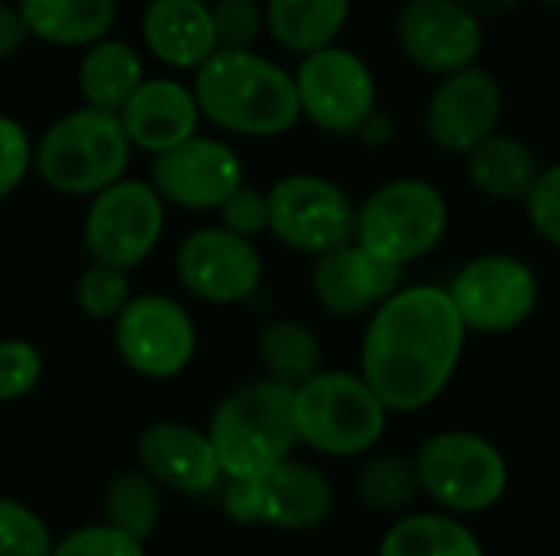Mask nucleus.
Listing matches in <instances>:
<instances>
[{
    "label": "nucleus",
    "mask_w": 560,
    "mask_h": 556,
    "mask_svg": "<svg viewBox=\"0 0 560 556\" xmlns=\"http://www.w3.org/2000/svg\"><path fill=\"white\" fill-rule=\"evenodd\" d=\"M466 334L469 328L446 288H397L374 308L361 347V377L390 413H417L453 380Z\"/></svg>",
    "instance_id": "f257e3e1"
},
{
    "label": "nucleus",
    "mask_w": 560,
    "mask_h": 556,
    "mask_svg": "<svg viewBox=\"0 0 560 556\" xmlns=\"http://www.w3.org/2000/svg\"><path fill=\"white\" fill-rule=\"evenodd\" d=\"M194 95L203 118L246 138L285 134L302 118L295 75L253 49H217L197 69Z\"/></svg>",
    "instance_id": "f03ea898"
},
{
    "label": "nucleus",
    "mask_w": 560,
    "mask_h": 556,
    "mask_svg": "<svg viewBox=\"0 0 560 556\" xmlns=\"http://www.w3.org/2000/svg\"><path fill=\"white\" fill-rule=\"evenodd\" d=\"M131 147L118 111L85 105L49 125L33 151V167L56 193L95 197L125 177Z\"/></svg>",
    "instance_id": "7ed1b4c3"
},
{
    "label": "nucleus",
    "mask_w": 560,
    "mask_h": 556,
    "mask_svg": "<svg viewBox=\"0 0 560 556\" xmlns=\"http://www.w3.org/2000/svg\"><path fill=\"white\" fill-rule=\"evenodd\" d=\"M295 387L259 380L230 393L210 423V439L226 478H253L285 462L299 442Z\"/></svg>",
    "instance_id": "20e7f679"
},
{
    "label": "nucleus",
    "mask_w": 560,
    "mask_h": 556,
    "mask_svg": "<svg viewBox=\"0 0 560 556\" xmlns=\"http://www.w3.org/2000/svg\"><path fill=\"white\" fill-rule=\"evenodd\" d=\"M299 442L322 456L351 459L371 452L387 429V406L361 374L318 370L295 387Z\"/></svg>",
    "instance_id": "39448f33"
},
{
    "label": "nucleus",
    "mask_w": 560,
    "mask_h": 556,
    "mask_svg": "<svg viewBox=\"0 0 560 556\" xmlns=\"http://www.w3.org/2000/svg\"><path fill=\"white\" fill-rule=\"evenodd\" d=\"M446 226H450L446 197L430 180L397 177L377 187L358 206L354 239L368 246L374 256L404 269L430 256L443 242Z\"/></svg>",
    "instance_id": "423d86ee"
},
{
    "label": "nucleus",
    "mask_w": 560,
    "mask_h": 556,
    "mask_svg": "<svg viewBox=\"0 0 560 556\" xmlns=\"http://www.w3.org/2000/svg\"><path fill=\"white\" fill-rule=\"evenodd\" d=\"M417 472L423 492L450 514H482L509 492L505 456L466 429L430 436L417 452Z\"/></svg>",
    "instance_id": "0eeeda50"
},
{
    "label": "nucleus",
    "mask_w": 560,
    "mask_h": 556,
    "mask_svg": "<svg viewBox=\"0 0 560 556\" xmlns=\"http://www.w3.org/2000/svg\"><path fill=\"white\" fill-rule=\"evenodd\" d=\"M358 206L318 174H289L269 187V233L305 256H325L354 239Z\"/></svg>",
    "instance_id": "6e6552de"
},
{
    "label": "nucleus",
    "mask_w": 560,
    "mask_h": 556,
    "mask_svg": "<svg viewBox=\"0 0 560 556\" xmlns=\"http://www.w3.org/2000/svg\"><path fill=\"white\" fill-rule=\"evenodd\" d=\"M223 508L240 524H269L279 531H305L328 521L335 508L331 482L302 462H279L253 478H230Z\"/></svg>",
    "instance_id": "1a4fd4ad"
},
{
    "label": "nucleus",
    "mask_w": 560,
    "mask_h": 556,
    "mask_svg": "<svg viewBox=\"0 0 560 556\" xmlns=\"http://www.w3.org/2000/svg\"><path fill=\"white\" fill-rule=\"evenodd\" d=\"M295 88L302 115L328 134L361 131L377 108V82L371 66L354 49L335 43L302 56Z\"/></svg>",
    "instance_id": "9d476101"
},
{
    "label": "nucleus",
    "mask_w": 560,
    "mask_h": 556,
    "mask_svg": "<svg viewBox=\"0 0 560 556\" xmlns=\"http://www.w3.org/2000/svg\"><path fill=\"white\" fill-rule=\"evenodd\" d=\"M161 229H164V200L154 190V184L121 177L118 184L92 197L82 239L92 262H105L131 272L154 252Z\"/></svg>",
    "instance_id": "9b49d317"
},
{
    "label": "nucleus",
    "mask_w": 560,
    "mask_h": 556,
    "mask_svg": "<svg viewBox=\"0 0 560 556\" xmlns=\"http://www.w3.org/2000/svg\"><path fill=\"white\" fill-rule=\"evenodd\" d=\"M469 331L509 334L538 308V275L515 256H479L446 288Z\"/></svg>",
    "instance_id": "f8f14e48"
},
{
    "label": "nucleus",
    "mask_w": 560,
    "mask_h": 556,
    "mask_svg": "<svg viewBox=\"0 0 560 556\" xmlns=\"http://www.w3.org/2000/svg\"><path fill=\"white\" fill-rule=\"evenodd\" d=\"M115 347L135 374L171 380L194 360L197 328L180 301L167 295H131L115 318Z\"/></svg>",
    "instance_id": "ddd939ff"
},
{
    "label": "nucleus",
    "mask_w": 560,
    "mask_h": 556,
    "mask_svg": "<svg viewBox=\"0 0 560 556\" xmlns=\"http://www.w3.org/2000/svg\"><path fill=\"white\" fill-rule=\"evenodd\" d=\"M404 56L433 75L476 66L482 52V16L466 0H410L397 16Z\"/></svg>",
    "instance_id": "4468645a"
},
{
    "label": "nucleus",
    "mask_w": 560,
    "mask_h": 556,
    "mask_svg": "<svg viewBox=\"0 0 560 556\" xmlns=\"http://www.w3.org/2000/svg\"><path fill=\"white\" fill-rule=\"evenodd\" d=\"M177 279L210 305H236L259 288L262 256L253 239L226 226H203L180 242Z\"/></svg>",
    "instance_id": "2eb2a0df"
},
{
    "label": "nucleus",
    "mask_w": 560,
    "mask_h": 556,
    "mask_svg": "<svg viewBox=\"0 0 560 556\" xmlns=\"http://www.w3.org/2000/svg\"><path fill=\"white\" fill-rule=\"evenodd\" d=\"M151 184L161 200L184 210H220L226 197L243 187V164L236 151L217 138L194 134L151 164Z\"/></svg>",
    "instance_id": "dca6fc26"
},
{
    "label": "nucleus",
    "mask_w": 560,
    "mask_h": 556,
    "mask_svg": "<svg viewBox=\"0 0 560 556\" xmlns=\"http://www.w3.org/2000/svg\"><path fill=\"white\" fill-rule=\"evenodd\" d=\"M502 85L489 69L469 66L443 75L427 105V131L450 154H469L499 131Z\"/></svg>",
    "instance_id": "f3484780"
},
{
    "label": "nucleus",
    "mask_w": 560,
    "mask_h": 556,
    "mask_svg": "<svg viewBox=\"0 0 560 556\" xmlns=\"http://www.w3.org/2000/svg\"><path fill=\"white\" fill-rule=\"evenodd\" d=\"M404 269L374 256L358 239L318 256L312 272V292L318 305L335 318H354L381 308L400 288Z\"/></svg>",
    "instance_id": "a211bd4d"
},
{
    "label": "nucleus",
    "mask_w": 560,
    "mask_h": 556,
    "mask_svg": "<svg viewBox=\"0 0 560 556\" xmlns=\"http://www.w3.org/2000/svg\"><path fill=\"white\" fill-rule=\"evenodd\" d=\"M138 459L154 482L184 495H203L223 478V465L210 433L184 423L148 426L138 442Z\"/></svg>",
    "instance_id": "6ab92c4d"
},
{
    "label": "nucleus",
    "mask_w": 560,
    "mask_h": 556,
    "mask_svg": "<svg viewBox=\"0 0 560 556\" xmlns=\"http://www.w3.org/2000/svg\"><path fill=\"white\" fill-rule=\"evenodd\" d=\"M118 115L131 144L151 154L194 138L203 118L194 88L174 79H144Z\"/></svg>",
    "instance_id": "aec40b11"
},
{
    "label": "nucleus",
    "mask_w": 560,
    "mask_h": 556,
    "mask_svg": "<svg viewBox=\"0 0 560 556\" xmlns=\"http://www.w3.org/2000/svg\"><path fill=\"white\" fill-rule=\"evenodd\" d=\"M148 49L174 69H200L217 52L210 3L203 0H151L141 16Z\"/></svg>",
    "instance_id": "412c9836"
},
{
    "label": "nucleus",
    "mask_w": 560,
    "mask_h": 556,
    "mask_svg": "<svg viewBox=\"0 0 560 556\" xmlns=\"http://www.w3.org/2000/svg\"><path fill=\"white\" fill-rule=\"evenodd\" d=\"M466 157L472 187L492 200H525L541 174L538 154L522 138L502 131L489 134Z\"/></svg>",
    "instance_id": "4be33fe9"
},
{
    "label": "nucleus",
    "mask_w": 560,
    "mask_h": 556,
    "mask_svg": "<svg viewBox=\"0 0 560 556\" xmlns=\"http://www.w3.org/2000/svg\"><path fill=\"white\" fill-rule=\"evenodd\" d=\"M30 36L52 46H92L115 23V0H20Z\"/></svg>",
    "instance_id": "5701e85b"
},
{
    "label": "nucleus",
    "mask_w": 560,
    "mask_h": 556,
    "mask_svg": "<svg viewBox=\"0 0 560 556\" xmlns=\"http://www.w3.org/2000/svg\"><path fill=\"white\" fill-rule=\"evenodd\" d=\"M266 29L272 39L299 56L325 49L348 23L351 0H266Z\"/></svg>",
    "instance_id": "b1692460"
},
{
    "label": "nucleus",
    "mask_w": 560,
    "mask_h": 556,
    "mask_svg": "<svg viewBox=\"0 0 560 556\" xmlns=\"http://www.w3.org/2000/svg\"><path fill=\"white\" fill-rule=\"evenodd\" d=\"M144 82L138 52L121 39H98L79 62V92L85 105L102 111H121Z\"/></svg>",
    "instance_id": "393cba45"
},
{
    "label": "nucleus",
    "mask_w": 560,
    "mask_h": 556,
    "mask_svg": "<svg viewBox=\"0 0 560 556\" xmlns=\"http://www.w3.org/2000/svg\"><path fill=\"white\" fill-rule=\"evenodd\" d=\"M377 556H486V551L453 514H407L387 528Z\"/></svg>",
    "instance_id": "a878e982"
},
{
    "label": "nucleus",
    "mask_w": 560,
    "mask_h": 556,
    "mask_svg": "<svg viewBox=\"0 0 560 556\" xmlns=\"http://www.w3.org/2000/svg\"><path fill=\"white\" fill-rule=\"evenodd\" d=\"M259 360L272 380L299 387L322 370V344L299 321H272L259 334Z\"/></svg>",
    "instance_id": "bb28decb"
},
{
    "label": "nucleus",
    "mask_w": 560,
    "mask_h": 556,
    "mask_svg": "<svg viewBox=\"0 0 560 556\" xmlns=\"http://www.w3.org/2000/svg\"><path fill=\"white\" fill-rule=\"evenodd\" d=\"M420 492L423 485H420L417 459L377 456L358 475V495L377 514H400L417 501Z\"/></svg>",
    "instance_id": "cd10ccee"
},
{
    "label": "nucleus",
    "mask_w": 560,
    "mask_h": 556,
    "mask_svg": "<svg viewBox=\"0 0 560 556\" xmlns=\"http://www.w3.org/2000/svg\"><path fill=\"white\" fill-rule=\"evenodd\" d=\"M105 514L108 524L144 541L154 534L158 528V514H161V498L151 478L144 475H118L112 478V485L105 488Z\"/></svg>",
    "instance_id": "c85d7f7f"
},
{
    "label": "nucleus",
    "mask_w": 560,
    "mask_h": 556,
    "mask_svg": "<svg viewBox=\"0 0 560 556\" xmlns=\"http://www.w3.org/2000/svg\"><path fill=\"white\" fill-rule=\"evenodd\" d=\"M131 301V279L128 269L118 265H105V262H92L79 282H75V305L82 308V315L105 321V318H118V311Z\"/></svg>",
    "instance_id": "c756f323"
},
{
    "label": "nucleus",
    "mask_w": 560,
    "mask_h": 556,
    "mask_svg": "<svg viewBox=\"0 0 560 556\" xmlns=\"http://www.w3.org/2000/svg\"><path fill=\"white\" fill-rule=\"evenodd\" d=\"M49 528L23 505L0 498V556H52Z\"/></svg>",
    "instance_id": "7c9ffc66"
},
{
    "label": "nucleus",
    "mask_w": 560,
    "mask_h": 556,
    "mask_svg": "<svg viewBox=\"0 0 560 556\" xmlns=\"http://www.w3.org/2000/svg\"><path fill=\"white\" fill-rule=\"evenodd\" d=\"M217 49H253L259 29L266 26V10L256 0H217L210 3Z\"/></svg>",
    "instance_id": "2f4dec72"
},
{
    "label": "nucleus",
    "mask_w": 560,
    "mask_h": 556,
    "mask_svg": "<svg viewBox=\"0 0 560 556\" xmlns=\"http://www.w3.org/2000/svg\"><path fill=\"white\" fill-rule=\"evenodd\" d=\"M43 377V357L30 341L0 338V403L26 397Z\"/></svg>",
    "instance_id": "473e14b6"
},
{
    "label": "nucleus",
    "mask_w": 560,
    "mask_h": 556,
    "mask_svg": "<svg viewBox=\"0 0 560 556\" xmlns=\"http://www.w3.org/2000/svg\"><path fill=\"white\" fill-rule=\"evenodd\" d=\"M52 556H144V547L138 537L105 524V528L72 531L66 541L52 547Z\"/></svg>",
    "instance_id": "72a5a7b5"
},
{
    "label": "nucleus",
    "mask_w": 560,
    "mask_h": 556,
    "mask_svg": "<svg viewBox=\"0 0 560 556\" xmlns=\"http://www.w3.org/2000/svg\"><path fill=\"white\" fill-rule=\"evenodd\" d=\"M33 151L36 147L30 144L26 128L16 118L0 115V200L26 180L33 167Z\"/></svg>",
    "instance_id": "f704fd0d"
},
{
    "label": "nucleus",
    "mask_w": 560,
    "mask_h": 556,
    "mask_svg": "<svg viewBox=\"0 0 560 556\" xmlns=\"http://www.w3.org/2000/svg\"><path fill=\"white\" fill-rule=\"evenodd\" d=\"M528 203V220L535 226V233L558 246L560 249V164L555 167H541L532 193L525 197Z\"/></svg>",
    "instance_id": "c9c22d12"
},
{
    "label": "nucleus",
    "mask_w": 560,
    "mask_h": 556,
    "mask_svg": "<svg viewBox=\"0 0 560 556\" xmlns=\"http://www.w3.org/2000/svg\"><path fill=\"white\" fill-rule=\"evenodd\" d=\"M220 220H223L226 229H233V233H240L246 239L266 233L269 229V193H259V190H253L246 184L236 187L226 197V203L220 206Z\"/></svg>",
    "instance_id": "e433bc0d"
},
{
    "label": "nucleus",
    "mask_w": 560,
    "mask_h": 556,
    "mask_svg": "<svg viewBox=\"0 0 560 556\" xmlns=\"http://www.w3.org/2000/svg\"><path fill=\"white\" fill-rule=\"evenodd\" d=\"M26 36H30V29H26V20H23L20 7L0 3V59L13 56L23 46Z\"/></svg>",
    "instance_id": "4c0bfd02"
},
{
    "label": "nucleus",
    "mask_w": 560,
    "mask_h": 556,
    "mask_svg": "<svg viewBox=\"0 0 560 556\" xmlns=\"http://www.w3.org/2000/svg\"><path fill=\"white\" fill-rule=\"evenodd\" d=\"M479 16L482 13H502V10H512V7H518L522 0H466Z\"/></svg>",
    "instance_id": "58836bf2"
},
{
    "label": "nucleus",
    "mask_w": 560,
    "mask_h": 556,
    "mask_svg": "<svg viewBox=\"0 0 560 556\" xmlns=\"http://www.w3.org/2000/svg\"><path fill=\"white\" fill-rule=\"evenodd\" d=\"M545 7H560V0H541Z\"/></svg>",
    "instance_id": "ea45409f"
}]
</instances>
